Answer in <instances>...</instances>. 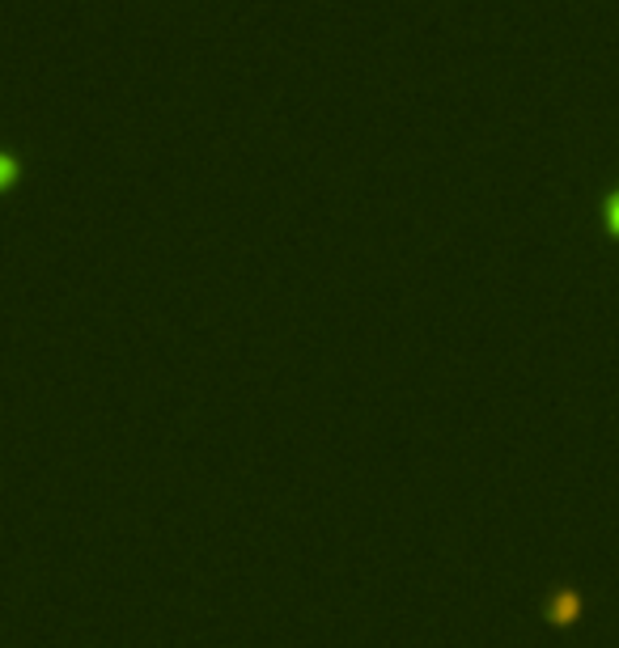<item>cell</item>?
Masks as SVG:
<instances>
[{
	"instance_id": "7a4b0ae2",
	"label": "cell",
	"mask_w": 619,
	"mask_h": 648,
	"mask_svg": "<svg viewBox=\"0 0 619 648\" xmlns=\"http://www.w3.org/2000/svg\"><path fill=\"white\" fill-rule=\"evenodd\" d=\"M603 217H607V225L616 229L619 233V187L611 195H607V199H603Z\"/></svg>"
},
{
	"instance_id": "6da1fadb",
	"label": "cell",
	"mask_w": 619,
	"mask_h": 648,
	"mask_svg": "<svg viewBox=\"0 0 619 648\" xmlns=\"http://www.w3.org/2000/svg\"><path fill=\"white\" fill-rule=\"evenodd\" d=\"M18 170H22V158H18V149L0 144V187H9V183L18 178Z\"/></svg>"
}]
</instances>
